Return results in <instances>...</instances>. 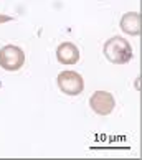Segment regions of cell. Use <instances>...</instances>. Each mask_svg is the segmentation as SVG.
Returning <instances> with one entry per match:
<instances>
[{
    "instance_id": "1",
    "label": "cell",
    "mask_w": 142,
    "mask_h": 160,
    "mask_svg": "<svg viewBox=\"0 0 142 160\" xmlns=\"http://www.w3.org/2000/svg\"><path fill=\"white\" fill-rule=\"evenodd\" d=\"M103 53L106 60L114 64H127L132 60V46L122 37H112L104 43Z\"/></svg>"
},
{
    "instance_id": "2",
    "label": "cell",
    "mask_w": 142,
    "mask_h": 160,
    "mask_svg": "<svg viewBox=\"0 0 142 160\" xmlns=\"http://www.w3.org/2000/svg\"><path fill=\"white\" fill-rule=\"evenodd\" d=\"M56 82L58 88L61 89L63 94L66 96H79L84 89V81H83V76L76 71H61L60 74L56 76Z\"/></svg>"
},
{
    "instance_id": "3",
    "label": "cell",
    "mask_w": 142,
    "mask_h": 160,
    "mask_svg": "<svg viewBox=\"0 0 142 160\" xmlns=\"http://www.w3.org/2000/svg\"><path fill=\"white\" fill-rule=\"evenodd\" d=\"M25 64V53L15 45H5L0 48V66L5 71H18Z\"/></svg>"
},
{
    "instance_id": "4",
    "label": "cell",
    "mask_w": 142,
    "mask_h": 160,
    "mask_svg": "<svg viewBox=\"0 0 142 160\" xmlns=\"http://www.w3.org/2000/svg\"><path fill=\"white\" fill-rule=\"evenodd\" d=\"M89 106L98 116H109L116 108V99L108 91H94L89 98Z\"/></svg>"
},
{
    "instance_id": "5",
    "label": "cell",
    "mask_w": 142,
    "mask_h": 160,
    "mask_svg": "<svg viewBox=\"0 0 142 160\" xmlns=\"http://www.w3.org/2000/svg\"><path fill=\"white\" fill-rule=\"evenodd\" d=\"M56 60L61 64H66V66H71V64H76L79 61V50L78 46L71 41H64L56 48Z\"/></svg>"
},
{
    "instance_id": "6",
    "label": "cell",
    "mask_w": 142,
    "mask_h": 160,
    "mask_svg": "<svg viewBox=\"0 0 142 160\" xmlns=\"http://www.w3.org/2000/svg\"><path fill=\"white\" fill-rule=\"evenodd\" d=\"M121 30L124 33L131 35V37H137L142 32V18L140 13L137 12H127L121 18Z\"/></svg>"
},
{
    "instance_id": "7",
    "label": "cell",
    "mask_w": 142,
    "mask_h": 160,
    "mask_svg": "<svg viewBox=\"0 0 142 160\" xmlns=\"http://www.w3.org/2000/svg\"><path fill=\"white\" fill-rule=\"evenodd\" d=\"M7 22H12V17H8V15H3V13H0V23H7Z\"/></svg>"
}]
</instances>
